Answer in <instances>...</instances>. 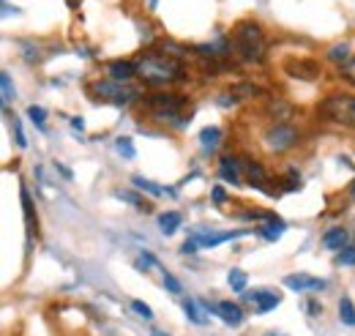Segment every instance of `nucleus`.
<instances>
[{"label":"nucleus","instance_id":"39448f33","mask_svg":"<svg viewBox=\"0 0 355 336\" xmlns=\"http://www.w3.org/2000/svg\"><path fill=\"white\" fill-rule=\"evenodd\" d=\"M298 140H301V131L290 124H273L263 134V142L270 153H287L298 145Z\"/></svg>","mask_w":355,"mask_h":336},{"label":"nucleus","instance_id":"412c9836","mask_svg":"<svg viewBox=\"0 0 355 336\" xmlns=\"http://www.w3.org/2000/svg\"><path fill=\"white\" fill-rule=\"evenodd\" d=\"M268 112H270V115H276L273 121L284 124V121L293 115V107H290L287 101H282V99H270V104H268Z\"/></svg>","mask_w":355,"mask_h":336},{"label":"nucleus","instance_id":"20e7f679","mask_svg":"<svg viewBox=\"0 0 355 336\" xmlns=\"http://www.w3.org/2000/svg\"><path fill=\"white\" fill-rule=\"evenodd\" d=\"M320 115L339 124V126L355 128V96H345V93H334L320 104Z\"/></svg>","mask_w":355,"mask_h":336},{"label":"nucleus","instance_id":"aec40b11","mask_svg":"<svg viewBox=\"0 0 355 336\" xmlns=\"http://www.w3.org/2000/svg\"><path fill=\"white\" fill-rule=\"evenodd\" d=\"M284 230H287V224H284L282 219H273V221H268L266 227H260L257 233H260L266 241H279V238L284 235Z\"/></svg>","mask_w":355,"mask_h":336},{"label":"nucleus","instance_id":"9d476101","mask_svg":"<svg viewBox=\"0 0 355 336\" xmlns=\"http://www.w3.org/2000/svg\"><path fill=\"white\" fill-rule=\"evenodd\" d=\"M246 301H252L254 303V309L260 312V314H266L270 309H276L279 303H282V295L270 293V290H254V293H243Z\"/></svg>","mask_w":355,"mask_h":336},{"label":"nucleus","instance_id":"ddd939ff","mask_svg":"<svg viewBox=\"0 0 355 336\" xmlns=\"http://www.w3.org/2000/svg\"><path fill=\"white\" fill-rule=\"evenodd\" d=\"M222 145V128L219 126H205L200 131V148L202 153H216Z\"/></svg>","mask_w":355,"mask_h":336},{"label":"nucleus","instance_id":"2f4dec72","mask_svg":"<svg viewBox=\"0 0 355 336\" xmlns=\"http://www.w3.org/2000/svg\"><path fill=\"white\" fill-rule=\"evenodd\" d=\"M164 287L170 290V293H175V295H180L183 293V287H180V282H178L175 276L170 274V271H164Z\"/></svg>","mask_w":355,"mask_h":336},{"label":"nucleus","instance_id":"6e6552de","mask_svg":"<svg viewBox=\"0 0 355 336\" xmlns=\"http://www.w3.org/2000/svg\"><path fill=\"white\" fill-rule=\"evenodd\" d=\"M208 312H214V314H219L227 326H241L243 323V309L238 306V303H232V301H219V303H208L205 306Z\"/></svg>","mask_w":355,"mask_h":336},{"label":"nucleus","instance_id":"393cba45","mask_svg":"<svg viewBox=\"0 0 355 336\" xmlns=\"http://www.w3.org/2000/svg\"><path fill=\"white\" fill-rule=\"evenodd\" d=\"M227 282H230V287H232V293H243L246 290V274L241 271V268H232L230 274H227Z\"/></svg>","mask_w":355,"mask_h":336},{"label":"nucleus","instance_id":"f03ea898","mask_svg":"<svg viewBox=\"0 0 355 336\" xmlns=\"http://www.w3.org/2000/svg\"><path fill=\"white\" fill-rule=\"evenodd\" d=\"M230 44H232V52L243 63H263V58H266V33L252 19H243L232 28Z\"/></svg>","mask_w":355,"mask_h":336},{"label":"nucleus","instance_id":"a19ab883","mask_svg":"<svg viewBox=\"0 0 355 336\" xmlns=\"http://www.w3.org/2000/svg\"><path fill=\"white\" fill-rule=\"evenodd\" d=\"M266 336H284V334H279V331H270V334H266Z\"/></svg>","mask_w":355,"mask_h":336},{"label":"nucleus","instance_id":"1a4fd4ad","mask_svg":"<svg viewBox=\"0 0 355 336\" xmlns=\"http://www.w3.org/2000/svg\"><path fill=\"white\" fill-rule=\"evenodd\" d=\"M241 169H243V162L238 156H230L227 153V156L219 159V175H222L227 183H232V186H241V180H243Z\"/></svg>","mask_w":355,"mask_h":336},{"label":"nucleus","instance_id":"5701e85b","mask_svg":"<svg viewBox=\"0 0 355 336\" xmlns=\"http://www.w3.org/2000/svg\"><path fill=\"white\" fill-rule=\"evenodd\" d=\"M183 312H186V317H189L194 326H205V323H208V317H202V312H200L197 301H191V298H186V301H183Z\"/></svg>","mask_w":355,"mask_h":336},{"label":"nucleus","instance_id":"4468645a","mask_svg":"<svg viewBox=\"0 0 355 336\" xmlns=\"http://www.w3.org/2000/svg\"><path fill=\"white\" fill-rule=\"evenodd\" d=\"M243 172H246V178H249V183H252V186H257V189H266L268 172H266V167H263L260 162L243 159Z\"/></svg>","mask_w":355,"mask_h":336},{"label":"nucleus","instance_id":"473e14b6","mask_svg":"<svg viewBox=\"0 0 355 336\" xmlns=\"http://www.w3.org/2000/svg\"><path fill=\"white\" fill-rule=\"evenodd\" d=\"M339 72H342V77H345L347 83L355 85V55L345 63V66H342V69H339Z\"/></svg>","mask_w":355,"mask_h":336},{"label":"nucleus","instance_id":"ea45409f","mask_svg":"<svg viewBox=\"0 0 355 336\" xmlns=\"http://www.w3.org/2000/svg\"><path fill=\"white\" fill-rule=\"evenodd\" d=\"M150 336H170V334H164V331H153Z\"/></svg>","mask_w":355,"mask_h":336},{"label":"nucleus","instance_id":"c9c22d12","mask_svg":"<svg viewBox=\"0 0 355 336\" xmlns=\"http://www.w3.org/2000/svg\"><path fill=\"white\" fill-rule=\"evenodd\" d=\"M197 246H200V244H197L194 238H189V241H186V244L180 246V252H183V254H191V252H197Z\"/></svg>","mask_w":355,"mask_h":336},{"label":"nucleus","instance_id":"a878e982","mask_svg":"<svg viewBox=\"0 0 355 336\" xmlns=\"http://www.w3.org/2000/svg\"><path fill=\"white\" fill-rule=\"evenodd\" d=\"M0 87H3V107H8V101L17 99V90H14V83H11V74L8 72L0 74Z\"/></svg>","mask_w":355,"mask_h":336},{"label":"nucleus","instance_id":"58836bf2","mask_svg":"<svg viewBox=\"0 0 355 336\" xmlns=\"http://www.w3.org/2000/svg\"><path fill=\"white\" fill-rule=\"evenodd\" d=\"M347 194H350V197H355V180L350 183V186H347Z\"/></svg>","mask_w":355,"mask_h":336},{"label":"nucleus","instance_id":"f704fd0d","mask_svg":"<svg viewBox=\"0 0 355 336\" xmlns=\"http://www.w3.org/2000/svg\"><path fill=\"white\" fill-rule=\"evenodd\" d=\"M211 197H214V203H219V205H224V203H227V192H224L222 186H214Z\"/></svg>","mask_w":355,"mask_h":336},{"label":"nucleus","instance_id":"f8f14e48","mask_svg":"<svg viewBox=\"0 0 355 336\" xmlns=\"http://www.w3.org/2000/svg\"><path fill=\"white\" fill-rule=\"evenodd\" d=\"M230 49H232V44L227 42L224 36H219V39H216V44H197V47H194V52H197L200 58H211V60L230 55Z\"/></svg>","mask_w":355,"mask_h":336},{"label":"nucleus","instance_id":"9b49d317","mask_svg":"<svg viewBox=\"0 0 355 336\" xmlns=\"http://www.w3.org/2000/svg\"><path fill=\"white\" fill-rule=\"evenodd\" d=\"M347 241H350V233L345 227H331V230L322 233V246L325 249L342 252V249H347Z\"/></svg>","mask_w":355,"mask_h":336},{"label":"nucleus","instance_id":"72a5a7b5","mask_svg":"<svg viewBox=\"0 0 355 336\" xmlns=\"http://www.w3.org/2000/svg\"><path fill=\"white\" fill-rule=\"evenodd\" d=\"M132 309L142 317V320H150L153 317V312H150V306L148 303H142V301H132Z\"/></svg>","mask_w":355,"mask_h":336},{"label":"nucleus","instance_id":"c85d7f7f","mask_svg":"<svg viewBox=\"0 0 355 336\" xmlns=\"http://www.w3.org/2000/svg\"><path fill=\"white\" fill-rule=\"evenodd\" d=\"M11 118V128H14V140H17V145L19 148H28V137H25V131L19 126V121H17V115H8Z\"/></svg>","mask_w":355,"mask_h":336},{"label":"nucleus","instance_id":"79ce46f5","mask_svg":"<svg viewBox=\"0 0 355 336\" xmlns=\"http://www.w3.org/2000/svg\"><path fill=\"white\" fill-rule=\"evenodd\" d=\"M156 3H159V0H150V8H156Z\"/></svg>","mask_w":355,"mask_h":336},{"label":"nucleus","instance_id":"f3484780","mask_svg":"<svg viewBox=\"0 0 355 336\" xmlns=\"http://www.w3.org/2000/svg\"><path fill=\"white\" fill-rule=\"evenodd\" d=\"M132 183L139 189V192H148V194H153V197H162V194H175V189H164V186H156L153 180H148V178H142V175H134Z\"/></svg>","mask_w":355,"mask_h":336},{"label":"nucleus","instance_id":"b1692460","mask_svg":"<svg viewBox=\"0 0 355 336\" xmlns=\"http://www.w3.org/2000/svg\"><path fill=\"white\" fill-rule=\"evenodd\" d=\"M328 60H334V63H339V69L350 60V47L347 44H336V47H331L328 49Z\"/></svg>","mask_w":355,"mask_h":336},{"label":"nucleus","instance_id":"2eb2a0df","mask_svg":"<svg viewBox=\"0 0 355 336\" xmlns=\"http://www.w3.org/2000/svg\"><path fill=\"white\" fill-rule=\"evenodd\" d=\"M107 72H110L112 80H118V83H129L134 74H137V66L129 63V60H112V63L107 66Z\"/></svg>","mask_w":355,"mask_h":336},{"label":"nucleus","instance_id":"423d86ee","mask_svg":"<svg viewBox=\"0 0 355 336\" xmlns=\"http://www.w3.org/2000/svg\"><path fill=\"white\" fill-rule=\"evenodd\" d=\"M284 287H290L293 293H314V290H325L328 282L309 276V274H290V276H284Z\"/></svg>","mask_w":355,"mask_h":336},{"label":"nucleus","instance_id":"0eeeda50","mask_svg":"<svg viewBox=\"0 0 355 336\" xmlns=\"http://www.w3.org/2000/svg\"><path fill=\"white\" fill-rule=\"evenodd\" d=\"M186 104H189V101H186V96H180V93H153V96L148 99V107H150V110H164V112H183Z\"/></svg>","mask_w":355,"mask_h":336},{"label":"nucleus","instance_id":"f257e3e1","mask_svg":"<svg viewBox=\"0 0 355 336\" xmlns=\"http://www.w3.org/2000/svg\"><path fill=\"white\" fill-rule=\"evenodd\" d=\"M134 66H137V77L148 85H173L186 77L183 63L167 52H153V49L142 52L134 60Z\"/></svg>","mask_w":355,"mask_h":336},{"label":"nucleus","instance_id":"7c9ffc66","mask_svg":"<svg viewBox=\"0 0 355 336\" xmlns=\"http://www.w3.org/2000/svg\"><path fill=\"white\" fill-rule=\"evenodd\" d=\"M336 265H355V246L336 252Z\"/></svg>","mask_w":355,"mask_h":336},{"label":"nucleus","instance_id":"4c0bfd02","mask_svg":"<svg viewBox=\"0 0 355 336\" xmlns=\"http://www.w3.org/2000/svg\"><path fill=\"white\" fill-rule=\"evenodd\" d=\"M71 126L77 128V131H83V128H85V121H83V118H74V121H71Z\"/></svg>","mask_w":355,"mask_h":336},{"label":"nucleus","instance_id":"bb28decb","mask_svg":"<svg viewBox=\"0 0 355 336\" xmlns=\"http://www.w3.org/2000/svg\"><path fill=\"white\" fill-rule=\"evenodd\" d=\"M28 118H31V124H33L36 128H42V131L46 128V112L42 110V107L31 104V107H28Z\"/></svg>","mask_w":355,"mask_h":336},{"label":"nucleus","instance_id":"cd10ccee","mask_svg":"<svg viewBox=\"0 0 355 336\" xmlns=\"http://www.w3.org/2000/svg\"><path fill=\"white\" fill-rule=\"evenodd\" d=\"M115 148H118V153H121V156H126V159H134V156H137V151H134V142L129 140V137H118Z\"/></svg>","mask_w":355,"mask_h":336},{"label":"nucleus","instance_id":"7ed1b4c3","mask_svg":"<svg viewBox=\"0 0 355 336\" xmlns=\"http://www.w3.org/2000/svg\"><path fill=\"white\" fill-rule=\"evenodd\" d=\"M88 93L96 99V101H104V104H132L134 99H139V87H134L129 83H118L112 77L107 80H96V83L88 85Z\"/></svg>","mask_w":355,"mask_h":336},{"label":"nucleus","instance_id":"dca6fc26","mask_svg":"<svg viewBox=\"0 0 355 336\" xmlns=\"http://www.w3.org/2000/svg\"><path fill=\"white\" fill-rule=\"evenodd\" d=\"M287 72H295L293 77H301V80H314L320 74V66L314 60H290Z\"/></svg>","mask_w":355,"mask_h":336},{"label":"nucleus","instance_id":"6ab92c4d","mask_svg":"<svg viewBox=\"0 0 355 336\" xmlns=\"http://www.w3.org/2000/svg\"><path fill=\"white\" fill-rule=\"evenodd\" d=\"M180 221H183V216H180L178 210H167V213L159 216V230H162L164 235H173L178 227H180Z\"/></svg>","mask_w":355,"mask_h":336},{"label":"nucleus","instance_id":"e433bc0d","mask_svg":"<svg viewBox=\"0 0 355 336\" xmlns=\"http://www.w3.org/2000/svg\"><path fill=\"white\" fill-rule=\"evenodd\" d=\"M306 312H309L311 317H317V314H322V306H320L317 301H309V303H306Z\"/></svg>","mask_w":355,"mask_h":336},{"label":"nucleus","instance_id":"4be33fe9","mask_svg":"<svg viewBox=\"0 0 355 336\" xmlns=\"http://www.w3.org/2000/svg\"><path fill=\"white\" fill-rule=\"evenodd\" d=\"M339 320L345 326H355V303L350 295H342V301H339Z\"/></svg>","mask_w":355,"mask_h":336},{"label":"nucleus","instance_id":"a211bd4d","mask_svg":"<svg viewBox=\"0 0 355 336\" xmlns=\"http://www.w3.org/2000/svg\"><path fill=\"white\" fill-rule=\"evenodd\" d=\"M19 197H22V210H25L28 235H33V230H36V210H33V200H31V194H28V189H25V186L19 189Z\"/></svg>","mask_w":355,"mask_h":336},{"label":"nucleus","instance_id":"c756f323","mask_svg":"<svg viewBox=\"0 0 355 336\" xmlns=\"http://www.w3.org/2000/svg\"><path fill=\"white\" fill-rule=\"evenodd\" d=\"M115 194H118L121 200H129V203H132L134 208H139V210H150V205H148L145 200H139L137 194H132V192H115Z\"/></svg>","mask_w":355,"mask_h":336}]
</instances>
